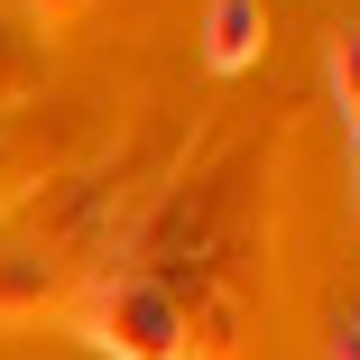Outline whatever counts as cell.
<instances>
[{
    "label": "cell",
    "mask_w": 360,
    "mask_h": 360,
    "mask_svg": "<svg viewBox=\"0 0 360 360\" xmlns=\"http://www.w3.org/2000/svg\"><path fill=\"white\" fill-rule=\"evenodd\" d=\"M93 342L111 360H185L194 351V314L167 296L158 277H111L93 296Z\"/></svg>",
    "instance_id": "obj_1"
},
{
    "label": "cell",
    "mask_w": 360,
    "mask_h": 360,
    "mask_svg": "<svg viewBox=\"0 0 360 360\" xmlns=\"http://www.w3.org/2000/svg\"><path fill=\"white\" fill-rule=\"evenodd\" d=\"M259 56V0H212L203 10V65L212 75H240Z\"/></svg>",
    "instance_id": "obj_2"
},
{
    "label": "cell",
    "mask_w": 360,
    "mask_h": 360,
    "mask_svg": "<svg viewBox=\"0 0 360 360\" xmlns=\"http://www.w3.org/2000/svg\"><path fill=\"white\" fill-rule=\"evenodd\" d=\"M333 102H342V120H351V139H360V19L333 28Z\"/></svg>",
    "instance_id": "obj_3"
},
{
    "label": "cell",
    "mask_w": 360,
    "mask_h": 360,
    "mask_svg": "<svg viewBox=\"0 0 360 360\" xmlns=\"http://www.w3.org/2000/svg\"><path fill=\"white\" fill-rule=\"evenodd\" d=\"M333 360H360V305L342 314V342H333Z\"/></svg>",
    "instance_id": "obj_4"
}]
</instances>
